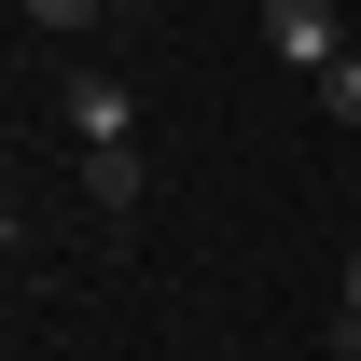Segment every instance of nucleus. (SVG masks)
<instances>
[{"label":"nucleus","mask_w":361,"mask_h":361,"mask_svg":"<svg viewBox=\"0 0 361 361\" xmlns=\"http://www.w3.org/2000/svg\"><path fill=\"white\" fill-rule=\"evenodd\" d=\"M264 56L278 70H334V56H361V42H348L334 0H264Z\"/></svg>","instance_id":"obj_2"},{"label":"nucleus","mask_w":361,"mask_h":361,"mask_svg":"<svg viewBox=\"0 0 361 361\" xmlns=\"http://www.w3.org/2000/svg\"><path fill=\"white\" fill-rule=\"evenodd\" d=\"M334 334L361 348V250H348V292H334Z\"/></svg>","instance_id":"obj_5"},{"label":"nucleus","mask_w":361,"mask_h":361,"mask_svg":"<svg viewBox=\"0 0 361 361\" xmlns=\"http://www.w3.org/2000/svg\"><path fill=\"white\" fill-rule=\"evenodd\" d=\"M111 14H153V0H111Z\"/></svg>","instance_id":"obj_6"},{"label":"nucleus","mask_w":361,"mask_h":361,"mask_svg":"<svg viewBox=\"0 0 361 361\" xmlns=\"http://www.w3.org/2000/svg\"><path fill=\"white\" fill-rule=\"evenodd\" d=\"M70 139H84L97 209H139V97H126V70H70Z\"/></svg>","instance_id":"obj_1"},{"label":"nucleus","mask_w":361,"mask_h":361,"mask_svg":"<svg viewBox=\"0 0 361 361\" xmlns=\"http://www.w3.org/2000/svg\"><path fill=\"white\" fill-rule=\"evenodd\" d=\"M14 14H28L42 42H70V28H97V14H111V0H14Z\"/></svg>","instance_id":"obj_3"},{"label":"nucleus","mask_w":361,"mask_h":361,"mask_svg":"<svg viewBox=\"0 0 361 361\" xmlns=\"http://www.w3.org/2000/svg\"><path fill=\"white\" fill-rule=\"evenodd\" d=\"M319 111H334V126H361V56H334V70H319Z\"/></svg>","instance_id":"obj_4"}]
</instances>
